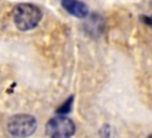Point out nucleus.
<instances>
[{
  "instance_id": "1",
  "label": "nucleus",
  "mask_w": 152,
  "mask_h": 138,
  "mask_svg": "<svg viewBox=\"0 0 152 138\" xmlns=\"http://www.w3.org/2000/svg\"><path fill=\"white\" fill-rule=\"evenodd\" d=\"M40 18V10L32 4H19L13 10L14 24L21 31H27L37 26Z\"/></svg>"
},
{
  "instance_id": "2",
  "label": "nucleus",
  "mask_w": 152,
  "mask_h": 138,
  "mask_svg": "<svg viewBox=\"0 0 152 138\" xmlns=\"http://www.w3.org/2000/svg\"><path fill=\"white\" fill-rule=\"evenodd\" d=\"M7 128L12 136L18 138H26L36 131L37 121L30 114H17L10 119Z\"/></svg>"
},
{
  "instance_id": "3",
  "label": "nucleus",
  "mask_w": 152,
  "mask_h": 138,
  "mask_svg": "<svg viewBox=\"0 0 152 138\" xmlns=\"http://www.w3.org/2000/svg\"><path fill=\"white\" fill-rule=\"evenodd\" d=\"M75 133V124L64 115L51 118L46 124V134L50 138H70Z\"/></svg>"
},
{
  "instance_id": "4",
  "label": "nucleus",
  "mask_w": 152,
  "mask_h": 138,
  "mask_svg": "<svg viewBox=\"0 0 152 138\" xmlns=\"http://www.w3.org/2000/svg\"><path fill=\"white\" fill-rule=\"evenodd\" d=\"M62 6L70 14L78 17V18H84L88 14L87 6L82 1H78V0H62Z\"/></svg>"
},
{
  "instance_id": "5",
  "label": "nucleus",
  "mask_w": 152,
  "mask_h": 138,
  "mask_svg": "<svg viewBox=\"0 0 152 138\" xmlns=\"http://www.w3.org/2000/svg\"><path fill=\"white\" fill-rule=\"evenodd\" d=\"M71 102H72V96L71 98H69V100L63 105V106H61V108H58L57 109V112L58 113H68L69 111H70V106H71Z\"/></svg>"
},
{
  "instance_id": "6",
  "label": "nucleus",
  "mask_w": 152,
  "mask_h": 138,
  "mask_svg": "<svg viewBox=\"0 0 152 138\" xmlns=\"http://www.w3.org/2000/svg\"><path fill=\"white\" fill-rule=\"evenodd\" d=\"M145 23H146V24H148V25H152V17L145 18Z\"/></svg>"
},
{
  "instance_id": "7",
  "label": "nucleus",
  "mask_w": 152,
  "mask_h": 138,
  "mask_svg": "<svg viewBox=\"0 0 152 138\" xmlns=\"http://www.w3.org/2000/svg\"><path fill=\"white\" fill-rule=\"evenodd\" d=\"M148 138H152V134H151V136H150V137H148Z\"/></svg>"
}]
</instances>
